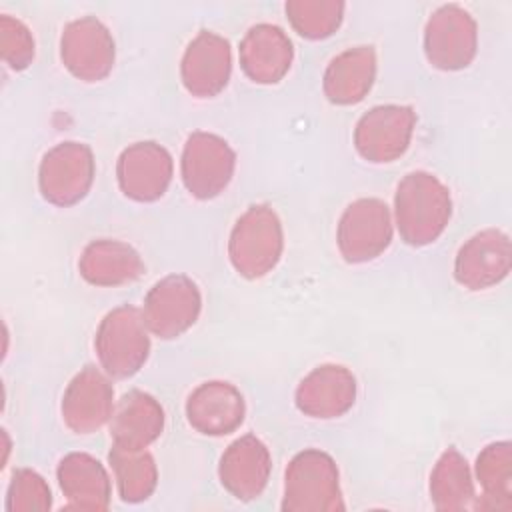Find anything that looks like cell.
I'll use <instances>...</instances> for the list:
<instances>
[{"instance_id":"cell-10","label":"cell","mask_w":512,"mask_h":512,"mask_svg":"<svg viewBox=\"0 0 512 512\" xmlns=\"http://www.w3.org/2000/svg\"><path fill=\"white\" fill-rule=\"evenodd\" d=\"M60 54L76 78L96 82L108 76L114 66V40L100 20L84 16L64 28Z\"/></svg>"},{"instance_id":"cell-23","label":"cell","mask_w":512,"mask_h":512,"mask_svg":"<svg viewBox=\"0 0 512 512\" xmlns=\"http://www.w3.org/2000/svg\"><path fill=\"white\" fill-rule=\"evenodd\" d=\"M80 274L96 286H118L136 280L144 264L134 248L118 240H96L80 258Z\"/></svg>"},{"instance_id":"cell-11","label":"cell","mask_w":512,"mask_h":512,"mask_svg":"<svg viewBox=\"0 0 512 512\" xmlns=\"http://www.w3.org/2000/svg\"><path fill=\"white\" fill-rule=\"evenodd\" d=\"M414 122L416 116L408 106H376L356 124V150L370 162H392L406 152Z\"/></svg>"},{"instance_id":"cell-3","label":"cell","mask_w":512,"mask_h":512,"mask_svg":"<svg viewBox=\"0 0 512 512\" xmlns=\"http://www.w3.org/2000/svg\"><path fill=\"white\" fill-rule=\"evenodd\" d=\"M228 254L232 266L246 278L268 274L282 254V226L270 206H250L236 222Z\"/></svg>"},{"instance_id":"cell-29","label":"cell","mask_w":512,"mask_h":512,"mask_svg":"<svg viewBox=\"0 0 512 512\" xmlns=\"http://www.w3.org/2000/svg\"><path fill=\"white\" fill-rule=\"evenodd\" d=\"M0 54L14 70L26 68L34 58V38L30 30L10 14L0 16Z\"/></svg>"},{"instance_id":"cell-13","label":"cell","mask_w":512,"mask_h":512,"mask_svg":"<svg viewBox=\"0 0 512 512\" xmlns=\"http://www.w3.org/2000/svg\"><path fill=\"white\" fill-rule=\"evenodd\" d=\"M510 256V240L504 232L494 228L482 230L460 248L454 262V276L470 290L488 288L508 274Z\"/></svg>"},{"instance_id":"cell-4","label":"cell","mask_w":512,"mask_h":512,"mask_svg":"<svg viewBox=\"0 0 512 512\" xmlns=\"http://www.w3.org/2000/svg\"><path fill=\"white\" fill-rule=\"evenodd\" d=\"M102 368L116 376L136 374L148 358V326L140 310L132 306L114 308L104 316L94 340Z\"/></svg>"},{"instance_id":"cell-20","label":"cell","mask_w":512,"mask_h":512,"mask_svg":"<svg viewBox=\"0 0 512 512\" xmlns=\"http://www.w3.org/2000/svg\"><path fill=\"white\" fill-rule=\"evenodd\" d=\"M164 426L162 406L146 392L134 390L126 394L112 412L110 434L114 444L142 450L154 442Z\"/></svg>"},{"instance_id":"cell-1","label":"cell","mask_w":512,"mask_h":512,"mask_svg":"<svg viewBox=\"0 0 512 512\" xmlns=\"http://www.w3.org/2000/svg\"><path fill=\"white\" fill-rule=\"evenodd\" d=\"M394 210L404 242L412 246L430 244L450 220L448 188L428 172H410L398 184Z\"/></svg>"},{"instance_id":"cell-15","label":"cell","mask_w":512,"mask_h":512,"mask_svg":"<svg viewBox=\"0 0 512 512\" xmlns=\"http://www.w3.org/2000/svg\"><path fill=\"white\" fill-rule=\"evenodd\" d=\"M230 76V44L208 30H202L186 48L182 58V82L194 96L218 94Z\"/></svg>"},{"instance_id":"cell-9","label":"cell","mask_w":512,"mask_h":512,"mask_svg":"<svg viewBox=\"0 0 512 512\" xmlns=\"http://www.w3.org/2000/svg\"><path fill=\"white\" fill-rule=\"evenodd\" d=\"M424 50L440 70L468 66L476 54V22L456 4L438 8L426 24Z\"/></svg>"},{"instance_id":"cell-6","label":"cell","mask_w":512,"mask_h":512,"mask_svg":"<svg viewBox=\"0 0 512 512\" xmlns=\"http://www.w3.org/2000/svg\"><path fill=\"white\" fill-rule=\"evenodd\" d=\"M392 240L388 206L378 198L352 202L338 224V248L348 262H366L382 254Z\"/></svg>"},{"instance_id":"cell-21","label":"cell","mask_w":512,"mask_h":512,"mask_svg":"<svg viewBox=\"0 0 512 512\" xmlns=\"http://www.w3.org/2000/svg\"><path fill=\"white\" fill-rule=\"evenodd\" d=\"M58 482L72 508L106 510L110 502V480L102 464L82 452H72L58 466Z\"/></svg>"},{"instance_id":"cell-7","label":"cell","mask_w":512,"mask_h":512,"mask_svg":"<svg viewBox=\"0 0 512 512\" xmlns=\"http://www.w3.org/2000/svg\"><path fill=\"white\" fill-rule=\"evenodd\" d=\"M200 314V292L196 284L172 274L156 282L146 294L142 316L150 332L160 338H176L188 330Z\"/></svg>"},{"instance_id":"cell-22","label":"cell","mask_w":512,"mask_h":512,"mask_svg":"<svg viewBox=\"0 0 512 512\" xmlns=\"http://www.w3.org/2000/svg\"><path fill=\"white\" fill-rule=\"evenodd\" d=\"M376 56L370 46H356L338 54L326 68L324 92L336 104H356L372 88Z\"/></svg>"},{"instance_id":"cell-8","label":"cell","mask_w":512,"mask_h":512,"mask_svg":"<svg viewBox=\"0 0 512 512\" xmlns=\"http://www.w3.org/2000/svg\"><path fill=\"white\" fill-rule=\"evenodd\" d=\"M234 152L226 140L208 132H194L182 152V180L196 198L218 196L232 178Z\"/></svg>"},{"instance_id":"cell-24","label":"cell","mask_w":512,"mask_h":512,"mask_svg":"<svg viewBox=\"0 0 512 512\" xmlns=\"http://www.w3.org/2000/svg\"><path fill=\"white\" fill-rule=\"evenodd\" d=\"M476 474L484 490L480 508H512V448L508 442H496L482 450L476 462Z\"/></svg>"},{"instance_id":"cell-18","label":"cell","mask_w":512,"mask_h":512,"mask_svg":"<svg viewBox=\"0 0 512 512\" xmlns=\"http://www.w3.org/2000/svg\"><path fill=\"white\" fill-rule=\"evenodd\" d=\"M222 486L240 500L260 496L270 476V452L252 434L232 442L220 460Z\"/></svg>"},{"instance_id":"cell-2","label":"cell","mask_w":512,"mask_h":512,"mask_svg":"<svg viewBox=\"0 0 512 512\" xmlns=\"http://www.w3.org/2000/svg\"><path fill=\"white\" fill-rule=\"evenodd\" d=\"M286 512H334L344 510L334 460L316 448L292 458L286 468L284 502Z\"/></svg>"},{"instance_id":"cell-16","label":"cell","mask_w":512,"mask_h":512,"mask_svg":"<svg viewBox=\"0 0 512 512\" xmlns=\"http://www.w3.org/2000/svg\"><path fill=\"white\" fill-rule=\"evenodd\" d=\"M186 416L192 428L202 434H230L244 420V398L228 382H204L190 394Z\"/></svg>"},{"instance_id":"cell-28","label":"cell","mask_w":512,"mask_h":512,"mask_svg":"<svg viewBox=\"0 0 512 512\" xmlns=\"http://www.w3.org/2000/svg\"><path fill=\"white\" fill-rule=\"evenodd\" d=\"M50 488L34 470H18L10 482L6 508L10 512H42L50 508Z\"/></svg>"},{"instance_id":"cell-17","label":"cell","mask_w":512,"mask_h":512,"mask_svg":"<svg viewBox=\"0 0 512 512\" xmlns=\"http://www.w3.org/2000/svg\"><path fill=\"white\" fill-rule=\"evenodd\" d=\"M356 396V380L344 368L326 364L314 368L296 390V406L312 418H336L344 414Z\"/></svg>"},{"instance_id":"cell-25","label":"cell","mask_w":512,"mask_h":512,"mask_svg":"<svg viewBox=\"0 0 512 512\" xmlns=\"http://www.w3.org/2000/svg\"><path fill=\"white\" fill-rule=\"evenodd\" d=\"M110 464L124 502H142L154 492L156 464L144 448L134 450L114 444L110 450Z\"/></svg>"},{"instance_id":"cell-26","label":"cell","mask_w":512,"mask_h":512,"mask_svg":"<svg viewBox=\"0 0 512 512\" xmlns=\"http://www.w3.org/2000/svg\"><path fill=\"white\" fill-rule=\"evenodd\" d=\"M430 494L438 510H462L472 498V480L466 460L458 450L448 448L436 462L430 476Z\"/></svg>"},{"instance_id":"cell-14","label":"cell","mask_w":512,"mask_h":512,"mask_svg":"<svg viewBox=\"0 0 512 512\" xmlns=\"http://www.w3.org/2000/svg\"><path fill=\"white\" fill-rule=\"evenodd\" d=\"M110 382L94 368L86 366L68 384L62 398V416L76 434H90L104 426L114 412Z\"/></svg>"},{"instance_id":"cell-12","label":"cell","mask_w":512,"mask_h":512,"mask_svg":"<svg viewBox=\"0 0 512 512\" xmlns=\"http://www.w3.org/2000/svg\"><path fill=\"white\" fill-rule=\"evenodd\" d=\"M172 178V158L156 142H136L118 158V184L128 198L152 202L160 198Z\"/></svg>"},{"instance_id":"cell-27","label":"cell","mask_w":512,"mask_h":512,"mask_svg":"<svg viewBox=\"0 0 512 512\" xmlns=\"http://www.w3.org/2000/svg\"><path fill=\"white\" fill-rule=\"evenodd\" d=\"M344 4L334 0H292L286 14L294 30L310 40L330 36L342 22Z\"/></svg>"},{"instance_id":"cell-5","label":"cell","mask_w":512,"mask_h":512,"mask_svg":"<svg viewBox=\"0 0 512 512\" xmlns=\"http://www.w3.org/2000/svg\"><path fill=\"white\" fill-rule=\"evenodd\" d=\"M92 178V150L80 142H62L42 158L38 184L48 202L56 206H70L86 196Z\"/></svg>"},{"instance_id":"cell-19","label":"cell","mask_w":512,"mask_h":512,"mask_svg":"<svg viewBox=\"0 0 512 512\" xmlns=\"http://www.w3.org/2000/svg\"><path fill=\"white\" fill-rule=\"evenodd\" d=\"M292 42L274 24L252 26L240 42V64L248 78L260 84L278 82L290 68Z\"/></svg>"}]
</instances>
